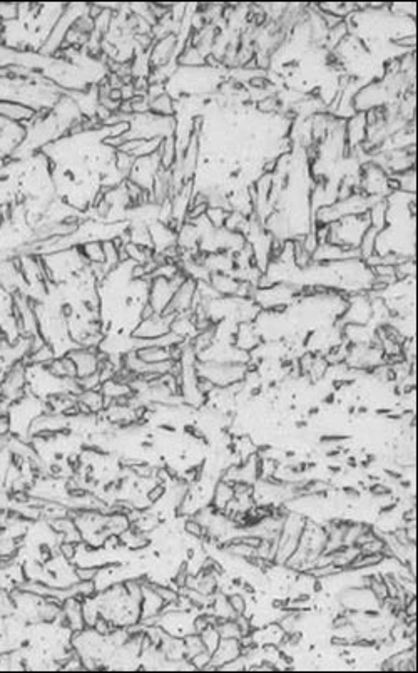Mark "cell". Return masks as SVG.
Segmentation results:
<instances>
[{"label": "cell", "instance_id": "obj_1", "mask_svg": "<svg viewBox=\"0 0 418 673\" xmlns=\"http://www.w3.org/2000/svg\"><path fill=\"white\" fill-rule=\"evenodd\" d=\"M19 15V5H0V20H14Z\"/></svg>", "mask_w": 418, "mask_h": 673}, {"label": "cell", "instance_id": "obj_2", "mask_svg": "<svg viewBox=\"0 0 418 673\" xmlns=\"http://www.w3.org/2000/svg\"><path fill=\"white\" fill-rule=\"evenodd\" d=\"M228 603L236 615H243L244 609H246V604H244V599L241 598V594H233V596H229Z\"/></svg>", "mask_w": 418, "mask_h": 673}]
</instances>
